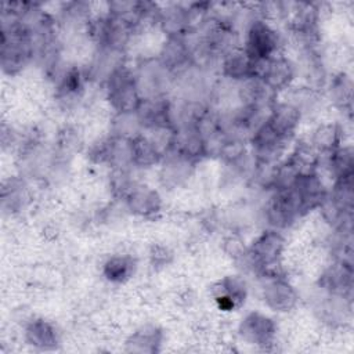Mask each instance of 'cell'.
Wrapping results in <instances>:
<instances>
[{"mask_svg":"<svg viewBox=\"0 0 354 354\" xmlns=\"http://www.w3.org/2000/svg\"><path fill=\"white\" fill-rule=\"evenodd\" d=\"M136 115L142 130L169 124L174 126L173 104L170 102L167 95L142 98L138 109L136 111Z\"/></svg>","mask_w":354,"mask_h":354,"instance_id":"10","label":"cell"},{"mask_svg":"<svg viewBox=\"0 0 354 354\" xmlns=\"http://www.w3.org/2000/svg\"><path fill=\"white\" fill-rule=\"evenodd\" d=\"M134 73L142 98L166 95L174 76L160 64L158 58L144 61L138 65Z\"/></svg>","mask_w":354,"mask_h":354,"instance_id":"5","label":"cell"},{"mask_svg":"<svg viewBox=\"0 0 354 354\" xmlns=\"http://www.w3.org/2000/svg\"><path fill=\"white\" fill-rule=\"evenodd\" d=\"M158 59L173 75L183 73L194 66L191 48L185 36L166 37L160 47Z\"/></svg>","mask_w":354,"mask_h":354,"instance_id":"9","label":"cell"},{"mask_svg":"<svg viewBox=\"0 0 354 354\" xmlns=\"http://www.w3.org/2000/svg\"><path fill=\"white\" fill-rule=\"evenodd\" d=\"M220 68L224 77L236 83L253 76V61L241 46L220 58Z\"/></svg>","mask_w":354,"mask_h":354,"instance_id":"16","label":"cell"},{"mask_svg":"<svg viewBox=\"0 0 354 354\" xmlns=\"http://www.w3.org/2000/svg\"><path fill=\"white\" fill-rule=\"evenodd\" d=\"M263 279V300L270 310L288 313L297 306L299 293L285 277H270Z\"/></svg>","mask_w":354,"mask_h":354,"instance_id":"7","label":"cell"},{"mask_svg":"<svg viewBox=\"0 0 354 354\" xmlns=\"http://www.w3.org/2000/svg\"><path fill=\"white\" fill-rule=\"evenodd\" d=\"M171 151L185 156L187 159L195 163L207 155L206 141L196 129V126L176 127V136Z\"/></svg>","mask_w":354,"mask_h":354,"instance_id":"15","label":"cell"},{"mask_svg":"<svg viewBox=\"0 0 354 354\" xmlns=\"http://www.w3.org/2000/svg\"><path fill=\"white\" fill-rule=\"evenodd\" d=\"M238 333L245 343L267 348L275 342L277 324L266 314L252 311L242 318Z\"/></svg>","mask_w":354,"mask_h":354,"instance_id":"6","label":"cell"},{"mask_svg":"<svg viewBox=\"0 0 354 354\" xmlns=\"http://www.w3.org/2000/svg\"><path fill=\"white\" fill-rule=\"evenodd\" d=\"M326 167L333 176V181L339 178L353 177L354 174V155L350 145H342L332 153L324 156Z\"/></svg>","mask_w":354,"mask_h":354,"instance_id":"22","label":"cell"},{"mask_svg":"<svg viewBox=\"0 0 354 354\" xmlns=\"http://www.w3.org/2000/svg\"><path fill=\"white\" fill-rule=\"evenodd\" d=\"M149 259L153 267H165L171 261L173 253L167 246L153 245L149 252Z\"/></svg>","mask_w":354,"mask_h":354,"instance_id":"25","label":"cell"},{"mask_svg":"<svg viewBox=\"0 0 354 354\" xmlns=\"http://www.w3.org/2000/svg\"><path fill=\"white\" fill-rule=\"evenodd\" d=\"M130 155L134 169H149L159 165L163 159L162 153L142 133L130 140Z\"/></svg>","mask_w":354,"mask_h":354,"instance_id":"19","label":"cell"},{"mask_svg":"<svg viewBox=\"0 0 354 354\" xmlns=\"http://www.w3.org/2000/svg\"><path fill=\"white\" fill-rule=\"evenodd\" d=\"M105 97L115 113H134L141 101L136 73L124 62L115 68L104 80Z\"/></svg>","mask_w":354,"mask_h":354,"instance_id":"1","label":"cell"},{"mask_svg":"<svg viewBox=\"0 0 354 354\" xmlns=\"http://www.w3.org/2000/svg\"><path fill=\"white\" fill-rule=\"evenodd\" d=\"M293 138L278 133L267 120H264L249 137L250 153L259 165H277L283 160L289 144Z\"/></svg>","mask_w":354,"mask_h":354,"instance_id":"3","label":"cell"},{"mask_svg":"<svg viewBox=\"0 0 354 354\" xmlns=\"http://www.w3.org/2000/svg\"><path fill=\"white\" fill-rule=\"evenodd\" d=\"M224 252L232 257L235 261L242 257V254L246 252L248 246H245V242L238 235H230L224 239Z\"/></svg>","mask_w":354,"mask_h":354,"instance_id":"24","label":"cell"},{"mask_svg":"<svg viewBox=\"0 0 354 354\" xmlns=\"http://www.w3.org/2000/svg\"><path fill=\"white\" fill-rule=\"evenodd\" d=\"M136 271V260L130 254H112L102 264V275L111 283H124Z\"/></svg>","mask_w":354,"mask_h":354,"instance_id":"20","label":"cell"},{"mask_svg":"<svg viewBox=\"0 0 354 354\" xmlns=\"http://www.w3.org/2000/svg\"><path fill=\"white\" fill-rule=\"evenodd\" d=\"M162 330L155 325H144L127 339V350L136 353H155L162 343Z\"/></svg>","mask_w":354,"mask_h":354,"instance_id":"21","label":"cell"},{"mask_svg":"<svg viewBox=\"0 0 354 354\" xmlns=\"http://www.w3.org/2000/svg\"><path fill=\"white\" fill-rule=\"evenodd\" d=\"M253 76L260 77L275 94L293 86L297 76V65L283 54L268 59L253 61Z\"/></svg>","mask_w":354,"mask_h":354,"instance_id":"4","label":"cell"},{"mask_svg":"<svg viewBox=\"0 0 354 354\" xmlns=\"http://www.w3.org/2000/svg\"><path fill=\"white\" fill-rule=\"evenodd\" d=\"M25 340L39 350H53L59 343L57 328L43 318L32 319L25 326Z\"/></svg>","mask_w":354,"mask_h":354,"instance_id":"18","label":"cell"},{"mask_svg":"<svg viewBox=\"0 0 354 354\" xmlns=\"http://www.w3.org/2000/svg\"><path fill=\"white\" fill-rule=\"evenodd\" d=\"M319 288L328 295L340 296L351 301L353 266L333 260L319 277Z\"/></svg>","mask_w":354,"mask_h":354,"instance_id":"11","label":"cell"},{"mask_svg":"<svg viewBox=\"0 0 354 354\" xmlns=\"http://www.w3.org/2000/svg\"><path fill=\"white\" fill-rule=\"evenodd\" d=\"M127 210L142 218L155 217L162 209V198L159 192L145 184L137 183L124 198Z\"/></svg>","mask_w":354,"mask_h":354,"instance_id":"12","label":"cell"},{"mask_svg":"<svg viewBox=\"0 0 354 354\" xmlns=\"http://www.w3.org/2000/svg\"><path fill=\"white\" fill-rule=\"evenodd\" d=\"M329 98L340 109L351 112L353 82L346 73H339L329 82Z\"/></svg>","mask_w":354,"mask_h":354,"instance_id":"23","label":"cell"},{"mask_svg":"<svg viewBox=\"0 0 354 354\" xmlns=\"http://www.w3.org/2000/svg\"><path fill=\"white\" fill-rule=\"evenodd\" d=\"M159 180L165 188L173 189L184 185L192 176L195 162L187 159L185 156L170 151L159 163Z\"/></svg>","mask_w":354,"mask_h":354,"instance_id":"13","label":"cell"},{"mask_svg":"<svg viewBox=\"0 0 354 354\" xmlns=\"http://www.w3.org/2000/svg\"><path fill=\"white\" fill-rule=\"evenodd\" d=\"M301 118L303 113L293 104L288 102L286 100H275L270 106L266 120L282 136L293 138L300 126Z\"/></svg>","mask_w":354,"mask_h":354,"instance_id":"14","label":"cell"},{"mask_svg":"<svg viewBox=\"0 0 354 354\" xmlns=\"http://www.w3.org/2000/svg\"><path fill=\"white\" fill-rule=\"evenodd\" d=\"M210 295L218 310L230 313L235 311L245 303L248 289L242 278L236 275H228L212 286Z\"/></svg>","mask_w":354,"mask_h":354,"instance_id":"8","label":"cell"},{"mask_svg":"<svg viewBox=\"0 0 354 354\" xmlns=\"http://www.w3.org/2000/svg\"><path fill=\"white\" fill-rule=\"evenodd\" d=\"M342 141L343 130L337 123L333 122L318 124L308 138V144L317 151L321 158L332 153L339 147H342Z\"/></svg>","mask_w":354,"mask_h":354,"instance_id":"17","label":"cell"},{"mask_svg":"<svg viewBox=\"0 0 354 354\" xmlns=\"http://www.w3.org/2000/svg\"><path fill=\"white\" fill-rule=\"evenodd\" d=\"M282 44V36L272 24L253 17L248 22L241 47L252 61H259L281 54Z\"/></svg>","mask_w":354,"mask_h":354,"instance_id":"2","label":"cell"}]
</instances>
